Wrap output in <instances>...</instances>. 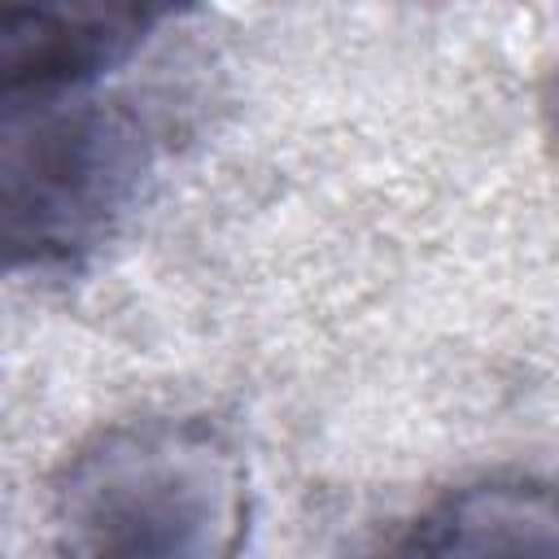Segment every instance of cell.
I'll list each match as a JSON object with an SVG mask.
<instances>
[{
  "mask_svg": "<svg viewBox=\"0 0 559 559\" xmlns=\"http://www.w3.org/2000/svg\"><path fill=\"white\" fill-rule=\"evenodd\" d=\"M393 559H559V480L463 485L411 524Z\"/></svg>",
  "mask_w": 559,
  "mask_h": 559,
  "instance_id": "3957f363",
  "label": "cell"
},
{
  "mask_svg": "<svg viewBox=\"0 0 559 559\" xmlns=\"http://www.w3.org/2000/svg\"><path fill=\"white\" fill-rule=\"evenodd\" d=\"M105 74L4 87L0 201L13 266H70L135 205L148 131Z\"/></svg>",
  "mask_w": 559,
  "mask_h": 559,
  "instance_id": "7a4b0ae2",
  "label": "cell"
},
{
  "mask_svg": "<svg viewBox=\"0 0 559 559\" xmlns=\"http://www.w3.org/2000/svg\"><path fill=\"white\" fill-rule=\"evenodd\" d=\"M61 559H231L245 537V467L201 419L100 432L57 485Z\"/></svg>",
  "mask_w": 559,
  "mask_h": 559,
  "instance_id": "6da1fadb",
  "label": "cell"
}]
</instances>
